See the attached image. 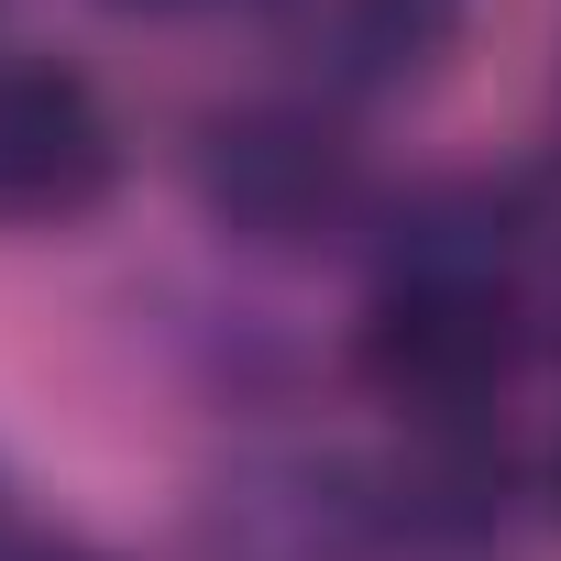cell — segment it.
Wrapping results in <instances>:
<instances>
[{
  "label": "cell",
  "mask_w": 561,
  "mask_h": 561,
  "mask_svg": "<svg viewBox=\"0 0 561 561\" xmlns=\"http://www.w3.org/2000/svg\"><path fill=\"white\" fill-rule=\"evenodd\" d=\"M198 187H209L220 220H242V231H264V242H287V231H320V220L342 209L353 154H342V133L309 122V111H231V122H209Z\"/></svg>",
  "instance_id": "2"
},
{
  "label": "cell",
  "mask_w": 561,
  "mask_h": 561,
  "mask_svg": "<svg viewBox=\"0 0 561 561\" xmlns=\"http://www.w3.org/2000/svg\"><path fill=\"white\" fill-rule=\"evenodd\" d=\"M517 364V320L473 264H408L364 320V375L375 397L419 408V419H462L495 397V375Z\"/></svg>",
  "instance_id": "1"
},
{
  "label": "cell",
  "mask_w": 561,
  "mask_h": 561,
  "mask_svg": "<svg viewBox=\"0 0 561 561\" xmlns=\"http://www.w3.org/2000/svg\"><path fill=\"white\" fill-rule=\"evenodd\" d=\"M111 187V111L78 67H0V220H67Z\"/></svg>",
  "instance_id": "3"
},
{
  "label": "cell",
  "mask_w": 561,
  "mask_h": 561,
  "mask_svg": "<svg viewBox=\"0 0 561 561\" xmlns=\"http://www.w3.org/2000/svg\"><path fill=\"white\" fill-rule=\"evenodd\" d=\"M154 12H165V0H154Z\"/></svg>",
  "instance_id": "4"
}]
</instances>
